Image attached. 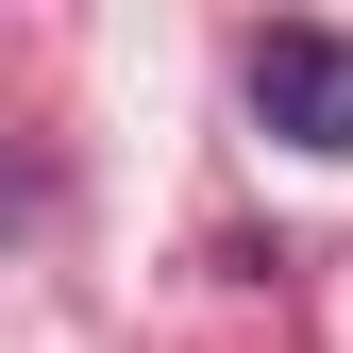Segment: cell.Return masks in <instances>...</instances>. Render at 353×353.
I'll return each mask as SVG.
<instances>
[{
	"label": "cell",
	"instance_id": "obj_1",
	"mask_svg": "<svg viewBox=\"0 0 353 353\" xmlns=\"http://www.w3.org/2000/svg\"><path fill=\"white\" fill-rule=\"evenodd\" d=\"M236 84H252V118H270L286 152L353 168V34H303V17H286V34H252V68H236Z\"/></svg>",
	"mask_w": 353,
	"mask_h": 353
}]
</instances>
